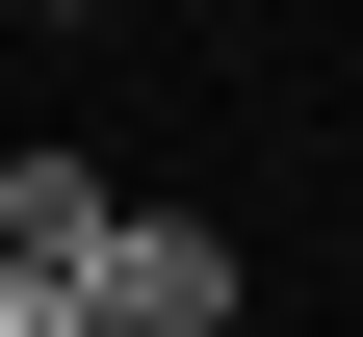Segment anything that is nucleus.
Listing matches in <instances>:
<instances>
[{"instance_id":"f03ea898","label":"nucleus","mask_w":363,"mask_h":337,"mask_svg":"<svg viewBox=\"0 0 363 337\" xmlns=\"http://www.w3.org/2000/svg\"><path fill=\"white\" fill-rule=\"evenodd\" d=\"M104 233H130V208H104L78 156H0V260H104Z\"/></svg>"},{"instance_id":"7ed1b4c3","label":"nucleus","mask_w":363,"mask_h":337,"mask_svg":"<svg viewBox=\"0 0 363 337\" xmlns=\"http://www.w3.org/2000/svg\"><path fill=\"white\" fill-rule=\"evenodd\" d=\"M0 337H104V311H78V260H0Z\"/></svg>"},{"instance_id":"f257e3e1","label":"nucleus","mask_w":363,"mask_h":337,"mask_svg":"<svg viewBox=\"0 0 363 337\" xmlns=\"http://www.w3.org/2000/svg\"><path fill=\"white\" fill-rule=\"evenodd\" d=\"M78 311H104V337H234V233H182V208H130L104 260H78Z\"/></svg>"}]
</instances>
